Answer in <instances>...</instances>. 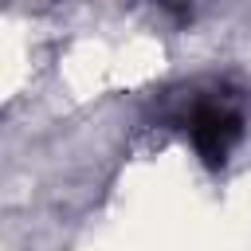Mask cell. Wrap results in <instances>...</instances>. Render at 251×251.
Segmentation results:
<instances>
[{"label":"cell","mask_w":251,"mask_h":251,"mask_svg":"<svg viewBox=\"0 0 251 251\" xmlns=\"http://www.w3.org/2000/svg\"><path fill=\"white\" fill-rule=\"evenodd\" d=\"M188 137H192V149L200 153V161L208 169H220L227 161V153L235 149V141L243 137V118L239 110L227 102V98H192L188 106Z\"/></svg>","instance_id":"cell-1"},{"label":"cell","mask_w":251,"mask_h":251,"mask_svg":"<svg viewBox=\"0 0 251 251\" xmlns=\"http://www.w3.org/2000/svg\"><path fill=\"white\" fill-rule=\"evenodd\" d=\"M157 4H161V8L169 12V16H176V20H188V16H192V4H196V0H157Z\"/></svg>","instance_id":"cell-2"}]
</instances>
